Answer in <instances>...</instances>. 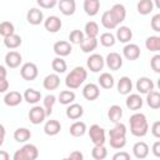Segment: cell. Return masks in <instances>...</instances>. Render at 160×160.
Masks as SVG:
<instances>
[{
  "label": "cell",
  "instance_id": "obj_1",
  "mask_svg": "<svg viewBox=\"0 0 160 160\" xmlns=\"http://www.w3.org/2000/svg\"><path fill=\"white\" fill-rule=\"evenodd\" d=\"M130 132L136 138H142L149 131V122L146 116L142 112H135L129 119Z\"/></svg>",
  "mask_w": 160,
  "mask_h": 160
},
{
  "label": "cell",
  "instance_id": "obj_2",
  "mask_svg": "<svg viewBox=\"0 0 160 160\" xmlns=\"http://www.w3.org/2000/svg\"><path fill=\"white\" fill-rule=\"evenodd\" d=\"M86 78H88L86 69L82 68V66H75L66 75V78H65V85H66L68 89H71V90L78 89V88H80L84 84V81L86 80Z\"/></svg>",
  "mask_w": 160,
  "mask_h": 160
},
{
  "label": "cell",
  "instance_id": "obj_3",
  "mask_svg": "<svg viewBox=\"0 0 160 160\" xmlns=\"http://www.w3.org/2000/svg\"><path fill=\"white\" fill-rule=\"evenodd\" d=\"M39 156V150L34 144H25L12 155L14 160H35Z\"/></svg>",
  "mask_w": 160,
  "mask_h": 160
},
{
  "label": "cell",
  "instance_id": "obj_4",
  "mask_svg": "<svg viewBox=\"0 0 160 160\" xmlns=\"http://www.w3.org/2000/svg\"><path fill=\"white\" fill-rule=\"evenodd\" d=\"M89 138L91 140V142L94 145H104L106 139H105V130L98 125V124H94L90 126L89 129Z\"/></svg>",
  "mask_w": 160,
  "mask_h": 160
},
{
  "label": "cell",
  "instance_id": "obj_5",
  "mask_svg": "<svg viewBox=\"0 0 160 160\" xmlns=\"http://www.w3.org/2000/svg\"><path fill=\"white\" fill-rule=\"evenodd\" d=\"M20 75L24 80L26 81H32L38 78L39 75V69L36 66V64L34 62H25L22 64V66L20 68Z\"/></svg>",
  "mask_w": 160,
  "mask_h": 160
},
{
  "label": "cell",
  "instance_id": "obj_6",
  "mask_svg": "<svg viewBox=\"0 0 160 160\" xmlns=\"http://www.w3.org/2000/svg\"><path fill=\"white\" fill-rule=\"evenodd\" d=\"M86 65L90 71L99 72L102 70V68L105 65V59L100 54H91L86 60Z\"/></svg>",
  "mask_w": 160,
  "mask_h": 160
},
{
  "label": "cell",
  "instance_id": "obj_7",
  "mask_svg": "<svg viewBox=\"0 0 160 160\" xmlns=\"http://www.w3.org/2000/svg\"><path fill=\"white\" fill-rule=\"evenodd\" d=\"M46 118V112H45V109L42 106H39V105H35L30 109L29 111V120L31 124L34 125H39L41 124Z\"/></svg>",
  "mask_w": 160,
  "mask_h": 160
},
{
  "label": "cell",
  "instance_id": "obj_8",
  "mask_svg": "<svg viewBox=\"0 0 160 160\" xmlns=\"http://www.w3.org/2000/svg\"><path fill=\"white\" fill-rule=\"evenodd\" d=\"M105 64L110 70H119L122 66V56L119 52H109L105 59Z\"/></svg>",
  "mask_w": 160,
  "mask_h": 160
},
{
  "label": "cell",
  "instance_id": "obj_9",
  "mask_svg": "<svg viewBox=\"0 0 160 160\" xmlns=\"http://www.w3.org/2000/svg\"><path fill=\"white\" fill-rule=\"evenodd\" d=\"M122 55H124L125 59H128L130 61L138 60L140 58V48H139V45L128 42L122 49Z\"/></svg>",
  "mask_w": 160,
  "mask_h": 160
},
{
  "label": "cell",
  "instance_id": "obj_10",
  "mask_svg": "<svg viewBox=\"0 0 160 160\" xmlns=\"http://www.w3.org/2000/svg\"><path fill=\"white\" fill-rule=\"evenodd\" d=\"M21 61H22L21 54L18 52V51H15V50H11V51L6 52V55H5V64H6V66L10 68V69H16V68H19L20 64H21Z\"/></svg>",
  "mask_w": 160,
  "mask_h": 160
},
{
  "label": "cell",
  "instance_id": "obj_11",
  "mask_svg": "<svg viewBox=\"0 0 160 160\" xmlns=\"http://www.w3.org/2000/svg\"><path fill=\"white\" fill-rule=\"evenodd\" d=\"M52 50H54V52H55L58 56L64 58V56H68V55L71 54L72 48H71V44H70L69 41L60 40V41H56V42L54 44Z\"/></svg>",
  "mask_w": 160,
  "mask_h": 160
},
{
  "label": "cell",
  "instance_id": "obj_12",
  "mask_svg": "<svg viewBox=\"0 0 160 160\" xmlns=\"http://www.w3.org/2000/svg\"><path fill=\"white\" fill-rule=\"evenodd\" d=\"M99 95H100V88L94 82L86 84L82 89V96L89 101L96 100L99 98Z\"/></svg>",
  "mask_w": 160,
  "mask_h": 160
},
{
  "label": "cell",
  "instance_id": "obj_13",
  "mask_svg": "<svg viewBox=\"0 0 160 160\" xmlns=\"http://www.w3.org/2000/svg\"><path fill=\"white\" fill-rule=\"evenodd\" d=\"M44 26L45 29L49 31V32H58L61 26H62V22L60 20V18H58L56 15H51V16H48L45 20H44Z\"/></svg>",
  "mask_w": 160,
  "mask_h": 160
},
{
  "label": "cell",
  "instance_id": "obj_14",
  "mask_svg": "<svg viewBox=\"0 0 160 160\" xmlns=\"http://www.w3.org/2000/svg\"><path fill=\"white\" fill-rule=\"evenodd\" d=\"M58 6H59L60 12L65 16L74 15V12L76 10L75 0H58Z\"/></svg>",
  "mask_w": 160,
  "mask_h": 160
},
{
  "label": "cell",
  "instance_id": "obj_15",
  "mask_svg": "<svg viewBox=\"0 0 160 160\" xmlns=\"http://www.w3.org/2000/svg\"><path fill=\"white\" fill-rule=\"evenodd\" d=\"M125 104H126V108L129 110H139L142 108V104H144V100L139 95V94H128V98L125 100Z\"/></svg>",
  "mask_w": 160,
  "mask_h": 160
},
{
  "label": "cell",
  "instance_id": "obj_16",
  "mask_svg": "<svg viewBox=\"0 0 160 160\" xmlns=\"http://www.w3.org/2000/svg\"><path fill=\"white\" fill-rule=\"evenodd\" d=\"M26 20L30 25H40L44 21V14L38 8H31L26 14Z\"/></svg>",
  "mask_w": 160,
  "mask_h": 160
},
{
  "label": "cell",
  "instance_id": "obj_17",
  "mask_svg": "<svg viewBox=\"0 0 160 160\" xmlns=\"http://www.w3.org/2000/svg\"><path fill=\"white\" fill-rule=\"evenodd\" d=\"M24 100L22 95L19 92V91H9L5 94L4 96V102L6 106H10V108H14V106H18L21 104V101Z\"/></svg>",
  "mask_w": 160,
  "mask_h": 160
},
{
  "label": "cell",
  "instance_id": "obj_18",
  "mask_svg": "<svg viewBox=\"0 0 160 160\" xmlns=\"http://www.w3.org/2000/svg\"><path fill=\"white\" fill-rule=\"evenodd\" d=\"M154 86H155L154 81L150 78H146V76L139 78L138 81H136V90L140 94H148L149 91L154 90Z\"/></svg>",
  "mask_w": 160,
  "mask_h": 160
},
{
  "label": "cell",
  "instance_id": "obj_19",
  "mask_svg": "<svg viewBox=\"0 0 160 160\" xmlns=\"http://www.w3.org/2000/svg\"><path fill=\"white\" fill-rule=\"evenodd\" d=\"M65 114L66 116L70 119V120H78L84 114V109L80 104H75V102H71L69 104V106L66 108L65 110Z\"/></svg>",
  "mask_w": 160,
  "mask_h": 160
},
{
  "label": "cell",
  "instance_id": "obj_20",
  "mask_svg": "<svg viewBox=\"0 0 160 160\" xmlns=\"http://www.w3.org/2000/svg\"><path fill=\"white\" fill-rule=\"evenodd\" d=\"M42 86L46 90H56L60 86V76L56 72L46 75L42 80Z\"/></svg>",
  "mask_w": 160,
  "mask_h": 160
},
{
  "label": "cell",
  "instance_id": "obj_21",
  "mask_svg": "<svg viewBox=\"0 0 160 160\" xmlns=\"http://www.w3.org/2000/svg\"><path fill=\"white\" fill-rule=\"evenodd\" d=\"M110 12L112 18L115 19V21L118 22V25L121 24L126 19V9L122 4H114L112 8L110 9Z\"/></svg>",
  "mask_w": 160,
  "mask_h": 160
},
{
  "label": "cell",
  "instance_id": "obj_22",
  "mask_svg": "<svg viewBox=\"0 0 160 160\" xmlns=\"http://www.w3.org/2000/svg\"><path fill=\"white\" fill-rule=\"evenodd\" d=\"M132 154L136 159H145L149 155V145L145 141H138L132 146Z\"/></svg>",
  "mask_w": 160,
  "mask_h": 160
},
{
  "label": "cell",
  "instance_id": "obj_23",
  "mask_svg": "<svg viewBox=\"0 0 160 160\" xmlns=\"http://www.w3.org/2000/svg\"><path fill=\"white\" fill-rule=\"evenodd\" d=\"M116 88H118L119 94H121V95H128V94H130L131 90H132V81H131V79H130L129 76H121V78L119 79V81H118Z\"/></svg>",
  "mask_w": 160,
  "mask_h": 160
},
{
  "label": "cell",
  "instance_id": "obj_24",
  "mask_svg": "<svg viewBox=\"0 0 160 160\" xmlns=\"http://www.w3.org/2000/svg\"><path fill=\"white\" fill-rule=\"evenodd\" d=\"M116 40L124 44L130 42V40L132 39V31L129 26H120L116 30V35H115Z\"/></svg>",
  "mask_w": 160,
  "mask_h": 160
},
{
  "label": "cell",
  "instance_id": "obj_25",
  "mask_svg": "<svg viewBox=\"0 0 160 160\" xmlns=\"http://www.w3.org/2000/svg\"><path fill=\"white\" fill-rule=\"evenodd\" d=\"M61 124L58 120H48L44 125V132L49 136H55L60 132Z\"/></svg>",
  "mask_w": 160,
  "mask_h": 160
},
{
  "label": "cell",
  "instance_id": "obj_26",
  "mask_svg": "<svg viewBox=\"0 0 160 160\" xmlns=\"http://www.w3.org/2000/svg\"><path fill=\"white\" fill-rule=\"evenodd\" d=\"M100 10V0H84V11L89 16H95Z\"/></svg>",
  "mask_w": 160,
  "mask_h": 160
},
{
  "label": "cell",
  "instance_id": "obj_27",
  "mask_svg": "<svg viewBox=\"0 0 160 160\" xmlns=\"http://www.w3.org/2000/svg\"><path fill=\"white\" fill-rule=\"evenodd\" d=\"M22 98H24V100H25L26 102H29V104H36V102H39L40 99H41V92L38 91V90H35V89L29 88V89H26V90L24 91Z\"/></svg>",
  "mask_w": 160,
  "mask_h": 160
},
{
  "label": "cell",
  "instance_id": "obj_28",
  "mask_svg": "<svg viewBox=\"0 0 160 160\" xmlns=\"http://www.w3.org/2000/svg\"><path fill=\"white\" fill-rule=\"evenodd\" d=\"M146 104H148L151 109H154V110L159 109V108H160V92L156 91V90L149 91V92L146 94Z\"/></svg>",
  "mask_w": 160,
  "mask_h": 160
},
{
  "label": "cell",
  "instance_id": "obj_29",
  "mask_svg": "<svg viewBox=\"0 0 160 160\" xmlns=\"http://www.w3.org/2000/svg\"><path fill=\"white\" fill-rule=\"evenodd\" d=\"M101 25L108 29V30H112V29H116L118 28V22L115 21V19L112 18L110 10H106L102 15H101Z\"/></svg>",
  "mask_w": 160,
  "mask_h": 160
},
{
  "label": "cell",
  "instance_id": "obj_30",
  "mask_svg": "<svg viewBox=\"0 0 160 160\" xmlns=\"http://www.w3.org/2000/svg\"><path fill=\"white\" fill-rule=\"evenodd\" d=\"M22 40H21V36L18 35V34H11L9 36H5L4 38V45L8 48V49H18L20 45H21Z\"/></svg>",
  "mask_w": 160,
  "mask_h": 160
},
{
  "label": "cell",
  "instance_id": "obj_31",
  "mask_svg": "<svg viewBox=\"0 0 160 160\" xmlns=\"http://www.w3.org/2000/svg\"><path fill=\"white\" fill-rule=\"evenodd\" d=\"M71 136L74 138H80L86 132V124L84 121H75L71 124L70 129H69Z\"/></svg>",
  "mask_w": 160,
  "mask_h": 160
},
{
  "label": "cell",
  "instance_id": "obj_32",
  "mask_svg": "<svg viewBox=\"0 0 160 160\" xmlns=\"http://www.w3.org/2000/svg\"><path fill=\"white\" fill-rule=\"evenodd\" d=\"M31 138V131L28 128H18L14 131V140L18 142H26Z\"/></svg>",
  "mask_w": 160,
  "mask_h": 160
},
{
  "label": "cell",
  "instance_id": "obj_33",
  "mask_svg": "<svg viewBox=\"0 0 160 160\" xmlns=\"http://www.w3.org/2000/svg\"><path fill=\"white\" fill-rule=\"evenodd\" d=\"M79 45L84 52H92L98 48V39L96 38H84V40Z\"/></svg>",
  "mask_w": 160,
  "mask_h": 160
},
{
  "label": "cell",
  "instance_id": "obj_34",
  "mask_svg": "<svg viewBox=\"0 0 160 160\" xmlns=\"http://www.w3.org/2000/svg\"><path fill=\"white\" fill-rule=\"evenodd\" d=\"M98 81H99V85H100L102 89H111V88L115 85L114 76H112L110 72H102V74H100Z\"/></svg>",
  "mask_w": 160,
  "mask_h": 160
},
{
  "label": "cell",
  "instance_id": "obj_35",
  "mask_svg": "<svg viewBox=\"0 0 160 160\" xmlns=\"http://www.w3.org/2000/svg\"><path fill=\"white\" fill-rule=\"evenodd\" d=\"M108 116H109V120L111 122H118L121 120L122 118V109L120 105H111L109 108V111H108Z\"/></svg>",
  "mask_w": 160,
  "mask_h": 160
},
{
  "label": "cell",
  "instance_id": "obj_36",
  "mask_svg": "<svg viewBox=\"0 0 160 160\" xmlns=\"http://www.w3.org/2000/svg\"><path fill=\"white\" fill-rule=\"evenodd\" d=\"M136 9L140 15H149L154 9V2L152 0H139Z\"/></svg>",
  "mask_w": 160,
  "mask_h": 160
},
{
  "label": "cell",
  "instance_id": "obj_37",
  "mask_svg": "<svg viewBox=\"0 0 160 160\" xmlns=\"http://www.w3.org/2000/svg\"><path fill=\"white\" fill-rule=\"evenodd\" d=\"M145 46L149 51H152V52H158L160 50V38L156 36V35H152V36H149L146 38L145 40Z\"/></svg>",
  "mask_w": 160,
  "mask_h": 160
},
{
  "label": "cell",
  "instance_id": "obj_38",
  "mask_svg": "<svg viewBox=\"0 0 160 160\" xmlns=\"http://www.w3.org/2000/svg\"><path fill=\"white\" fill-rule=\"evenodd\" d=\"M120 136H126V126L125 124L118 121L115 122V126L109 130V138H120Z\"/></svg>",
  "mask_w": 160,
  "mask_h": 160
},
{
  "label": "cell",
  "instance_id": "obj_39",
  "mask_svg": "<svg viewBox=\"0 0 160 160\" xmlns=\"http://www.w3.org/2000/svg\"><path fill=\"white\" fill-rule=\"evenodd\" d=\"M51 68H52V70H54L56 74H62V72L66 71L68 65H66V61H65L61 56H56V58L51 61Z\"/></svg>",
  "mask_w": 160,
  "mask_h": 160
},
{
  "label": "cell",
  "instance_id": "obj_40",
  "mask_svg": "<svg viewBox=\"0 0 160 160\" xmlns=\"http://www.w3.org/2000/svg\"><path fill=\"white\" fill-rule=\"evenodd\" d=\"M58 99H59V102L60 104L69 105V104L74 102V100H75V92L72 90H62V91H60Z\"/></svg>",
  "mask_w": 160,
  "mask_h": 160
},
{
  "label": "cell",
  "instance_id": "obj_41",
  "mask_svg": "<svg viewBox=\"0 0 160 160\" xmlns=\"http://www.w3.org/2000/svg\"><path fill=\"white\" fill-rule=\"evenodd\" d=\"M42 102H44L42 108L45 109L46 116H50V115L52 114V109H54V105H55V102H56V96L52 95V94H48V95L44 98Z\"/></svg>",
  "mask_w": 160,
  "mask_h": 160
},
{
  "label": "cell",
  "instance_id": "obj_42",
  "mask_svg": "<svg viewBox=\"0 0 160 160\" xmlns=\"http://www.w3.org/2000/svg\"><path fill=\"white\" fill-rule=\"evenodd\" d=\"M91 156L95 160H104L108 156V150L104 145H94L92 150H91Z\"/></svg>",
  "mask_w": 160,
  "mask_h": 160
},
{
  "label": "cell",
  "instance_id": "obj_43",
  "mask_svg": "<svg viewBox=\"0 0 160 160\" xmlns=\"http://www.w3.org/2000/svg\"><path fill=\"white\" fill-rule=\"evenodd\" d=\"M84 34L86 35V38H96L99 35V25L95 21L86 22L84 28Z\"/></svg>",
  "mask_w": 160,
  "mask_h": 160
},
{
  "label": "cell",
  "instance_id": "obj_44",
  "mask_svg": "<svg viewBox=\"0 0 160 160\" xmlns=\"http://www.w3.org/2000/svg\"><path fill=\"white\" fill-rule=\"evenodd\" d=\"M115 42H116V38H115L114 34L106 31V32H102V34L100 35V44H101L102 46H105V48H111V46L115 45Z\"/></svg>",
  "mask_w": 160,
  "mask_h": 160
},
{
  "label": "cell",
  "instance_id": "obj_45",
  "mask_svg": "<svg viewBox=\"0 0 160 160\" xmlns=\"http://www.w3.org/2000/svg\"><path fill=\"white\" fill-rule=\"evenodd\" d=\"M15 32V28H14V24L10 22V21H1L0 22V35L1 36H9L11 34Z\"/></svg>",
  "mask_w": 160,
  "mask_h": 160
},
{
  "label": "cell",
  "instance_id": "obj_46",
  "mask_svg": "<svg viewBox=\"0 0 160 160\" xmlns=\"http://www.w3.org/2000/svg\"><path fill=\"white\" fill-rule=\"evenodd\" d=\"M84 38H85V34H84V31H81V30H79V29H75V30H72L70 34H69V42L70 44H80L82 40H84Z\"/></svg>",
  "mask_w": 160,
  "mask_h": 160
},
{
  "label": "cell",
  "instance_id": "obj_47",
  "mask_svg": "<svg viewBox=\"0 0 160 160\" xmlns=\"http://www.w3.org/2000/svg\"><path fill=\"white\" fill-rule=\"evenodd\" d=\"M110 146L112 149H122L126 145V136H120V138H110L109 139Z\"/></svg>",
  "mask_w": 160,
  "mask_h": 160
},
{
  "label": "cell",
  "instance_id": "obj_48",
  "mask_svg": "<svg viewBox=\"0 0 160 160\" xmlns=\"http://www.w3.org/2000/svg\"><path fill=\"white\" fill-rule=\"evenodd\" d=\"M36 2L42 9H52L58 5V0H36Z\"/></svg>",
  "mask_w": 160,
  "mask_h": 160
},
{
  "label": "cell",
  "instance_id": "obj_49",
  "mask_svg": "<svg viewBox=\"0 0 160 160\" xmlns=\"http://www.w3.org/2000/svg\"><path fill=\"white\" fill-rule=\"evenodd\" d=\"M150 66L155 72H160V55L156 54L150 60Z\"/></svg>",
  "mask_w": 160,
  "mask_h": 160
},
{
  "label": "cell",
  "instance_id": "obj_50",
  "mask_svg": "<svg viewBox=\"0 0 160 160\" xmlns=\"http://www.w3.org/2000/svg\"><path fill=\"white\" fill-rule=\"evenodd\" d=\"M150 26L154 31L159 32L160 31V14H155L152 18H151V21H150Z\"/></svg>",
  "mask_w": 160,
  "mask_h": 160
},
{
  "label": "cell",
  "instance_id": "obj_51",
  "mask_svg": "<svg viewBox=\"0 0 160 160\" xmlns=\"http://www.w3.org/2000/svg\"><path fill=\"white\" fill-rule=\"evenodd\" d=\"M129 159H130V154L126 151H119L112 156V160H129Z\"/></svg>",
  "mask_w": 160,
  "mask_h": 160
},
{
  "label": "cell",
  "instance_id": "obj_52",
  "mask_svg": "<svg viewBox=\"0 0 160 160\" xmlns=\"http://www.w3.org/2000/svg\"><path fill=\"white\" fill-rule=\"evenodd\" d=\"M151 134L154 135V138L159 139L160 138V121H155L151 126Z\"/></svg>",
  "mask_w": 160,
  "mask_h": 160
},
{
  "label": "cell",
  "instance_id": "obj_53",
  "mask_svg": "<svg viewBox=\"0 0 160 160\" xmlns=\"http://www.w3.org/2000/svg\"><path fill=\"white\" fill-rule=\"evenodd\" d=\"M68 159H69V160H82V159H84V155H82L81 151L75 150V151H72V152L69 154Z\"/></svg>",
  "mask_w": 160,
  "mask_h": 160
},
{
  "label": "cell",
  "instance_id": "obj_54",
  "mask_svg": "<svg viewBox=\"0 0 160 160\" xmlns=\"http://www.w3.org/2000/svg\"><path fill=\"white\" fill-rule=\"evenodd\" d=\"M9 90V81L6 80V78L0 79V94L6 92Z\"/></svg>",
  "mask_w": 160,
  "mask_h": 160
},
{
  "label": "cell",
  "instance_id": "obj_55",
  "mask_svg": "<svg viewBox=\"0 0 160 160\" xmlns=\"http://www.w3.org/2000/svg\"><path fill=\"white\" fill-rule=\"evenodd\" d=\"M152 154L156 156V158H160V141H155L154 145H152Z\"/></svg>",
  "mask_w": 160,
  "mask_h": 160
},
{
  "label": "cell",
  "instance_id": "obj_56",
  "mask_svg": "<svg viewBox=\"0 0 160 160\" xmlns=\"http://www.w3.org/2000/svg\"><path fill=\"white\" fill-rule=\"evenodd\" d=\"M5 135H6V130H5V126L2 124H0V146L4 144V140H5Z\"/></svg>",
  "mask_w": 160,
  "mask_h": 160
},
{
  "label": "cell",
  "instance_id": "obj_57",
  "mask_svg": "<svg viewBox=\"0 0 160 160\" xmlns=\"http://www.w3.org/2000/svg\"><path fill=\"white\" fill-rule=\"evenodd\" d=\"M10 155L9 152H6L5 150H0V160H9Z\"/></svg>",
  "mask_w": 160,
  "mask_h": 160
},
{
  "label": "cell",
  "instance_id": "obj_58",
  "mask_svg": "<svg viewBox=\"0 0 160 160\" xmlns=\"http://www.w3.org/2000/svg\"><path fill=\"white\" fill-rule=\"evenodd\" d=\"M6 75H8V70H6V68L2 66V65H0V79L6 78Z\"/></svg>",
  "mask_w": 160,
  "mask_h": 160
},
{
  "label": "cell",
  "instance_id": "obj_59",
  "mask_svg": "<svg viewBox=\"0 0 160 160\" xmlns=\"http://www.w3.org/2000/svg\"><path fill=\"white\" fill-rule=\"evenodd\" d=\"M154 6H156L158 9H160V0H155V5Z\"/></svg>",
  "mask_w": 160,
  "mask_h": 160
}]
</instances>
